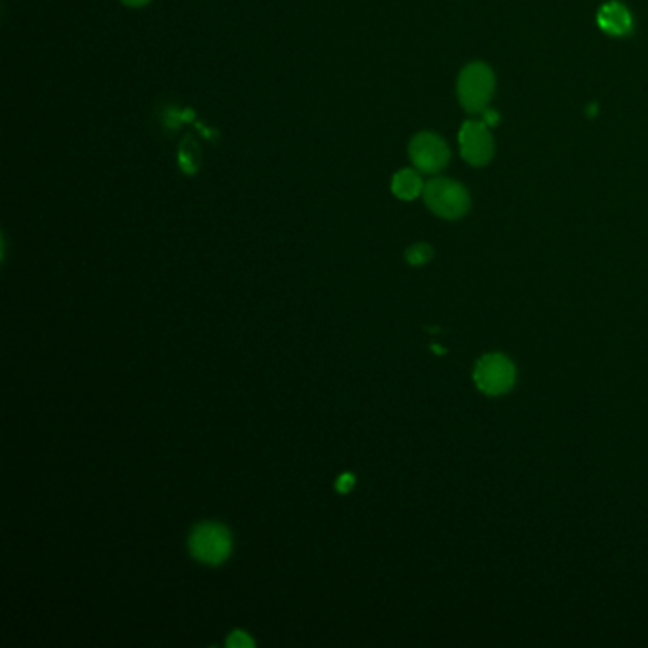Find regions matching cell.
<instances>
[{
  "label": "cell",
  "instance_id": "7",
  "mask_svg": "<svg viewBox=\"0 0 648 648\" xmlns=\"http://www.w3.org/2000/svg\"><path fill=\"white\" fill-rule=\"evenodd\" d=\"M597 25L610 37H626L633 29V18L622 2L610 0L597 12Z\"/></svg>",
  "mask_w": 648,
  "mask_h": 648
},
{
  "label": "cell",
  "instance_id": "10",
  "mask_svg": "<svg viewBox=\"0 0 648 648\" xmlns=\"http://www.w3.org/2000/svg\"><path fill=\"white\" fill-rule=\"evenodd\" d=\"M432 257H434V249L430 248L428 244H413L411 248L405 251V259L413 267L426 265Z\"/></svg>",
  "mask_w": 648,
  "mask_h": 648
},
{
  "label": "cell",
  "instance_id": "12",
  "mask_svg": "<svg viewBox=\"0 0 648 648\" xmlns=\"http://www.w3.org/2000/svg\"><path fill=\"white\" fill-rule=\"evenodd\" d=\"M354 483H356V477L352 476V474H343V476L337 479L335 487H337V491H339V493L346 495V493H350V491H352Z\"/></svg>",
  "mask_w": 648,
  "mask_h": 648
},
{
  "label": "cell",
  "instance_id": "4",
  "mask_svg": "<svg viewBox=\"0 0 648 648\" xmlns=\"http://www.w3.org/2000/svg\"><path fill=\"white\" fill-rule=\"evenodd\" d=\"M189 550L192 557L206 565H219L230 555L232 538L229 529L221 523H200L192 529L189 538Z\"/></svg>",
  "mask_w": 648,
  "mask_h": 648
},
{
  "label": "cell",
  "instance_id": "14",
  "mask_svg": "<svg viewBox=\"0 0 648 648\" xmlns=\"http://www.w3.org/2000/svg\"><path fill=\"white\" fill-rule=\"evenodd\" d=\"M124 6H128V8H143V6H147L151 0H120Z\"/></svg>",
  "mask_w": 648,
  "mask_h": 648
},
{
  "label": "cell",
  "instance_id": "2",
  "mask_svg": "<svg viewBox=\"0 0 648 648\" xmlns=\"http://www.w3.org/2000/svg\"><path fill=\"white\" fill-rule=\"evenodd\" d=\"M422 198L428 210L447 221L464 217L472 204L470 192L466 191V187L449 177H436L428 181L424 185Z\"/></svg>",
  "mask_w": 648,
  "mask_h": 648
},
{
  "label": "cell",
  "instance_id": "13",
  "mask_svg": "<svg viewBox=\"0 0 648 648\" xmlns=\"http://www.w3.org/2000/svg\"><path fill=\"white\" fill-rule=\"evenodd\" d=\"M481 116H483V122H485L487 126H496L498 120H500V116L496 115L495 111H489V109H485V111L481 113Z\"/></svg>",
  "mask_w": 648,
  "mask_h": 648
},
{
  "label": "cell",
  "instance_id": "8",
  "mask_svg": "<svg viewBox=\"0 0 648 648\" xmlns=\"http://www.w3.org/2000/svg\"><path fill=\"white\" fill-rule=\"evenodd\" d=\"M390 189H392L396 198L405 200V202H411V200L419 198L420 194H422V191H424V183H422V177H420V173L417 170L403 168V170H400V172L392 177Z\"/></svg>",
  "mask_w": 648,
  "mask_h": 648
},
{
  "label": "cell",
  "instance_id": "3",
  "mask_svg": "<svg viewBox=\"0 0 648 648\" xmlns=\"http://www.w3.org/2000/svg\"><path fill=\"white\" fill-rule=\"evenodd\" d=\"M472 379L481 394L496 398L508 394L514 388L517 371L514 362L506 354L489 352L477 360Z\"/></svg>",
  "mask_w": 648,
  "mask_h": 648
},
{
  "label": "cell",
  "instance_id": "11",
  "mask_svg": "<svg viewBox=\"0 0 648 648\" xmlns=\"http://www.w3.org/2000/svg\"><path fill=\"white\" fill-rule=\"evenodd\" d=\"M253 645V639L244 631H232V635L227 639V647L230 648H253Z\"/></svg>",
  "mask_w": 648,
  "mask_h": 648
},
{
  "label": "cell",
  "instance_id": "6",
  "mask_svg": "<svg viewBox=\"0 0 648 648\" xmlns=\"http://www.w3.org/2000/svg\"><path fill=\"white\" fill-rule=\"evenodd\" d=\"M409 158L415 170L422 173H438L449 164L451 151L441 135L420 132L409 143Z\"/></svg>",
  "mask_w": 648,
  "mask_h": 648
},
{
  "label": "cell",
  "instance_id": "9",
  "mask_svg": "<svg viewBox=\"0 0 648 648\" xmlns=\"http://www.w3.org/2000/svg\"><path fill=\"white\" fill-rule=\"evenodd\" d=\"M179 166L185 173H196L200 168V147L191 135H187L179 147Z\"/></svg>",
  "mask_w": 648,
  "mask_h": 648
},
{
  "label": "cell",
  "instance_id": "1",
  "mask_svg": "<svg viewBox=\"0 0 648 648\" xmlns=\"http://www.w3.org/2000/svg\"><path fill=\"white\" fill-rule=\"evenodd\" d=\"M495 92V73L487 63L474 61L458 75L457 94L462 109L470 115H481Z\"/></svg>",
  "mask_w": 648,
  "mask_h": 648
},
{
  "label": "cell",
  "instance_id": "5",
  "mask_svg": "<svg viewBox=\"0 0 648 648\" xmlns=\"http://www.w3.org/2000/svg\"><path fill=\"white\" fill-rule=\"evenodd\" d=\"M460 154L470 166H487L495 156V141L489 132V126L481 120H468L458 132Z\"/></svg>",
  "mask_w": 648,
  "mask_h": 648
}]
</instances>
